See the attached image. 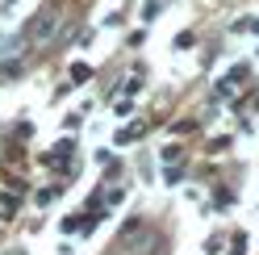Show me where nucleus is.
Masks as SVG:
<instances>
[{
  "instance_id": "obj_1",
  "label": "nucleus",
  "mask_w": 259,
  "mask_h": 255,
  "mask_svg": "<svg viewBox=\"0 0 259 255\" xmlns=\"http://www.w3.org/2000/svg\"><path fill=\"white\" fill-rule=\"evenodd\" d=\"M55 25H59V9H42L34 21H29V29H25V38L29 42H46L55 34Z\"/></svg>"
},
{
  "instance_id": "obj_2",
  "label": "nucleus",
  "mask_w": 259,
  "mask_h": 255,
  "mask_svg": "<svg viewBox=\"0 0 259 255\" xmlns=\"http://www.w3.org/2000/svg\"><path fill=\"white\" fill-rule=\"evenodd\" d=\"M71 79H75V84H84V79H92V67H88V63H71Z\"/></svg>"
},
{
  "instance_id": "obj_3",
  "label": "nucleus",
  "mask_w": 259,
  "mask_h": 255,
  "mask_svg": "<svg viewBox=\"0 0 259 255\" xmlns=\"http://www.w3.org/2000/svg\"><path fill=\"white\" fill-rule=\"evenodd\" d=\"M13 214H17V197H0V218H13Z\"/></svg>"
},
{
  "instance_id": "obj_4",
  "label": "nucleus",
  "mask_w": 259,
  "mask_h": 255,
  "mask_svg": "<svg viewBox=\"0 0 259 255\" xmlns=\"http://www.w3.org/2000/svg\"><path fill=\"white\" fill-rule=\"evenodd\" d=\"M138 138V125H125V130L117 134V147H125V142H134Z\"/></svg>"
},
{
  "instance_id": "obj_5",
  "label": "nucleus",
  "mask_w": 259,
  "mask_h": 255,
  "mask_svg": "<svg viewBox=\"0 0 259 255\" xmlns=\"http://www.w3.org/2000/svg\"><path fill=\"white\" fill-rule=\"evenodd\" d=\"M234 29H238V34H242V29H251V34H259V17H255V21H234Z\"/></svg>"
},
{
  "instance_id": "obj_6",
  "label": "nucleus",
  "mask_w": 259,
  "mask_h": 255,
  "mask_svg": "<svg viewBox=\"0 0 259 255\" xmlns=\"http://www.w3.org/2000/svg\"><path fill=\"white\" fill-rule=\"evenodd\" d=\"M0 75H5V79H13V75H21V63H9V67H0Z\"/></svg>"
},
{
  "instance_id": "obj_7",
  "label": "nucleus",
  "mask_w": 259,
  "mask_h": 255,
  "mask_svg": "<svg viewBox=\"0 0 259 255\" xmlns=\"http://www.w3.org/2000/svg\"><path fill=\"white\" fill-rule=\"evenodd\" d=\"M79 222H84V218H67V222H63V230H67V234H79Z\"/></svg>"
}]
</instances>
